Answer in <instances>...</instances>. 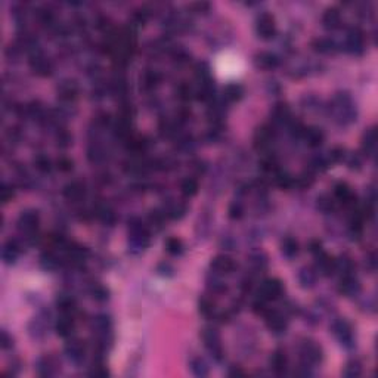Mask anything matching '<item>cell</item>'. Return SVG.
<instances>
[{
	"instance_id": "7402d4cb",
	"label": "cell",
	"mask_w": 378,
	"mask_h": 378,
	"mask_svg": "<svg viewBox=\"0 0 378 378\" xmlns=\"http://www.w3.org/2000/svg\"><path fill=\"white\" fill-rule=\"evenodd\" d=\"M86 194V188L80 181H73V182L67 183L62 189V195L65 196L68 201H80Z\"/></svg>"
},
{
	"instance_id": "6125c7cd",
	"label": "cell",
	"mask_w": 378,
	"mask_h": 378,
	"mask_svg": "<svg viewBox=\"0 0 378 378\" xmlns=\"http://www.w3.org/2000/svg\"><path fill=\"white\" fill-rule=\"evenodd\" d=\"M157 270L160 272V275H163V276H171L173 275V268L170 265H166V263H161Z\"/></svg>"
},
{
	"instance_id": "7a4b0ae2",
	"label": "cell",
	"mask_w": 378,
	"mask_h": 378,
	"mask_svg": "<svg viewBox=\"0 0 378 378\" xmlns=\"http://www.w3.org/2000/svg\"><path fill=\"white\" fill-rule=\"evenodd\" d=\"M149 245V231L139 217L129 219V251L132 254L144 253Z\"/></svg>"
},
{
	"instance_id": "8992f818",
	"label": "cell",
	"mask_w": 378,
	"mask_h": 378,
	"mask_svg": "<svg viewBox=\"0 0 378 378\" xmlns=\"http://www.w3.org/2000/svg\"><path fill=\"white\" fill-rule=\"evenodd\" d=\"M38 223H40V214L34 208H27L24 211H21V214L18 216V220H16L18 229L25 235H33L38 228Z\"/></svg>"
},
{
	"instance_id": "7c38bea8",
	"label": "cell",
	"mask_w": 378,
	"mask_h": 378,
	"mask_svg": "<svg viewBox=\"0 0 378 378\" xmlns=\"http://www.w3.org/2000/svg\"><path fill=\"white\" fill-rule=\"evenodd\" d=\"M65 354L73 364H82L86 356V347L82 340L78 339H71L70 342L65 344Z\"/></svg>"
},
{
	"instance_id": "e0dca14e",
	"label": "cell",
	"mask_w": 378,
	"mask_h": 378,
	"mask_svg": "<svg viewBox=\"0 0 378 378\" xmlns=\"http://www.w3.org/2000/svg\"><path fill=\"white\" fill-rule=\"evenodd\" d=\"M56 92H58V98L61 99L62 102H73L78 96L80 89L74 80H64L59 83Z\"/></svg>"
},
{
	"instance_id": "6da1fadb",
	"label": "cell",
	"mask_w": 378,
	"mask_h": 378,
	"mask_svg": "<svg viewBox=\"0 0 378 378\" xmlns=\"http://www.w3.org/2000/svg\"><path fill=\"white\" fill-rule=\"evenodd\" d=\"M331 111H332L334 120L342 126H347L353 123L357 117L353 99L347 92L335 93V96L332 98V104H331Z\"/></svg>"
},
{
	"instance_id": "5bb4252c",
	"label": "cell",
	"mask_w": 378,
	"mask_h": 378,
	"mask_svg": "<svg viewBox=\"0 0 378 378\" xmlns=\"http://www.w3.org/2000/svg\"><path fill=\"white\" fill-rule=\"evenodd\" d=\"M58 362L53 356L45 354L36 362V371L40 377H53L58 372Z\"/></svg>"
},
{
	"instance_id": "d590c367",
	"label": "cell",
	"mask_w": 378,
	"mask_h": 378,
	"mask_svg": "<svg viewBox=\"0 0 378 378\" xmlns=\"http://www.w3.org/2000/svg\"><path fill=\"white\" fill-rule=\"evenodd\" d=\"M56 306L62 313H71L75 307V300L68 294H59L56 297Z\"/></svg>"
},
{
	"instance_id": "ac0fdd59",
	"label": "cell",
	"mask_w": 378,
	"mask_h": 378,
	"mask_svg": "<svg viewBox=\"0 0 378 378\" xmlns=\"http://www.w3.org/2000/svg\"><path fill=\"white\" fill-rule=\"evenodd\" d=\"M315 260H316V272L324 275V276H331L335 273V258L334 257L328 256L325 251H321L319 254H316Z\"/></svg>"
},
{
	"instance_id": "bcb514c9",
	"label": "cell",
	"mask_w": 378,
	"mask_h": 378,
	"mask_svg": "<svg viewBox=\"0 0 378 378\" xmlns=\"http://www.w3.org/2000/svg\"><path fill=\"white\" fill-rule=\"evenodd\" d=\"M170 219H181L185 216V213H186V207L181 204V203H174V204H171L170 207H167V210L164 211Z\"/></svg>"
},
{
	"instance_id": "f35d334b",
	"label": "cell",
	"mask_w": 378,
	"mask_h": 378,
	"mask_svg": "<svg viewBox=\"0 0 378 378\" xmlns=\"http://www.w3.org/2000/svg\"><path fill=\"white\" fill-rule=\"evenodd\" d=\"M181 192L183 195L191 198V196L196 195L198 192V182L194 177H186L181 182Z\"/></svg>"
},
{
	"instance_id": "74e56055",
	"label": "cell",
	"mask_w": 378,
	"mask_h": 378,
	"mask_svg": "<svg viewBox=\"0 0 378 378\" xmlns=\"http://www.w3.org/2000/svg\"><path fill=\"white\" fill-rule=\"evenodd\" d=\"M40 266L42 269H45V270H55V269L59 268V258L55 256L53 253H43L42 256H40Z\"/></svg>"
},
{
	"instance_id": "484cf974",
	"label": "cell",
	"mask_w": 378,
	"mask_h": 378,
	"mask_svg": "<svg viewBox=\"0 0 378 378\" xmlns=\"http://www.w3.org/2000/svg\"><path fill=\"white\" fill-rule=\"evenodd\" d=\"M256 65L262 70H275L280 67V58L272 52H262L256 56Z\"/></svg>"
},
{
	"instance_id": "91938a15",
	"label": "cell",
	"mask_w": 378,
	"mask_h": 378,
	"mask_svg": "<svg viewBox=\"0 0 378 378\" xmlns=\"http://www.w3.org/2000/svg\"><path fill=\"white\" fill-rule=\"evenodd\" d=\"M365 265L366 268L369 269L371 272L375 270V268H377V257H375V253H371V254L368 256V258L365 260Z\"/></svg>"
},
{
	"instance_id": "f1b7e54d",
	"label": "cell",
	"mask_w": 378,
	"mask_h": 378,
	"mask_svg": "<svg viewBox=\"0 0 378 378\" xmlns=\"http://www.w3.org/2000/svg\"><path fill=\"white\" fill-rule=\"evenodd\" d=\"M312 48H313L315 52H317V53H324V55L334 53V52H337V49H339L337 43H335L332 38H328V37H322V38L313 40Z\"/></svg>"
},
{
	"instance_id": "e7e4bbea",
	"label": "cell",
	"mask_w": 378,
	"mask_h": 378,
	"mask_svg": "<svg viewBox=\"0 0 378 378\" xmlns=\"http://www.w3.org/2000/svg\"><path fill=\"white\" fill-rule=\"evenodd\" d=\"M228 375H229V377H244L245 372L243 371V369L236 368V366H231V369H229Z\"/></svg>"
},
{
	"instance_id": "ab89813d",
	"label": "cell",
	"mask_w": 378,
	"mask_h": 378,
	"mask_svg": "<svg viewBox=\"0 0 378 378\" xmlns=\"http://www.w3.org/2000/svg\"><path fill=\"white\" fill-rule=\"evenodd\" d=\"M198 310L203 316L206 317H211L216 312V307H214V303L211 302V299L208 297H201L198 300Z\"/></svg>"
},
{
	"instance_id": "30bf717a",
	"label": "cell",
	"mask_w": 378,
	"mask_h": 378,
	"mask_svg": "<svg viewBox=\"0 0 378 378\" xmlns=\"http://www.w3.org/2000/svg\"><path fill=\"white\" fill-rule=\"evenodd\" d=\"M266 317V325L270 332H273L275 335H281L284 334L287 328H288V321L284 313H281L278 310H270L265 315Z\"/></svg>"
},
{
	"instance_id": "816d5d0a",
	"label": "cell",
	"mask_w": 378,
	"mask_h": 378,
	"mask_svg": "<svg viewBox=\"0 0 378 378\" xmlns=\"http://www.w3.org/2000/svg\"><path fill=\"white\" fill-rule=\"evenodd\" d=\"M176 95H177V98L182 99V101H189L191 96H192V89H191V86L189 85H182L177 86V89H176Z\"/></svg>"
},
{
	"instance_id": "d6986e66",
	"label": "cell",
	"mask_w": 378,
	"mask_h": 378,
	"mask_svg": "<svg viewBox=\"0 0 378 378\" xmlns=\"http://www.w3.org/2000/svg\"><path fill=\"white\" fill-rule=\"evenodd\" d=\"M269 365L272 368V371L276 374V375H284L285 371H287V366H288V357H287V353L285 350L282 349H276L270 359H269Z\"/></svg>"
},
{
	"instance_id": "f6af8a7d",
	"label": "cell",
	"mask_w": 378,
	"mask_h": 378,
	"mask_svg": "<svg viewBox=\"0 0 378 378\" xmlns=\"http://www.w3.org/2000/svg\"><path fill=\"white\" fill-rule=\"evenodd\" d=\"M98 217L101 219L102 223H105V225H114V222H115V213H114V210L108 206H104V207L98 208Z\"/></svg>"
},
{
	"instance_id": "4dcf8cb0",
	"label": "cell",
	"mask_w": 378,
	"mask_h": 378,
	"mask_svg": "<svg viewBox=\"0 0 378 378\" xmlns=\"http://www.w3.org/2000/svg\"><path fill=\"white\" fill-rule=\"evenodd\" d=\"M299 251H300L299 243L294 238H291V236H287V238H284L281 241V253H282V256L285 257V258L291 260L294 257L299 256Z\"/></svg>"
},
{
	"instance_id": "83f0119b",
	"label": "cell",
	"mask_w": 378,
	"mask_h": 378,
	"mask_svg": "<svg viewBox=\"0 0 378 378\" xmlns=\"http://www.w3.org/2000/svg\"><path fill=\"white\" fill-rule=\"evenodd\" d=\"M322 23L328 30H337L342 25V13L337 8H329L322 15Z\"/></svg>"
},
{
	"instance_id": "f5cc1de1",
	"label": "cell",
	"mask_w": 378,
	"mask_h": 378,
	"mask_svg": "<svg viewBox=\"0 0 378 378\" xmlns=\"http://www.w3.org/2000/svg\"><path fill=\"white\" fill-rule=\"evenodd\" d=\"M0 346L3 350H8L13 346L12 335H9V332L6 329H2V332H0Z\"/></svg>"
},
{
	"instance_id": "836d02e7",
	"label": "cell",
	"mask_w": 378,
	"mask_h": 378,
	"mask_svg": "<svg viewBox=\"0 0 378 378\" xmlns=\"http://www.w3.org/2000/svg\"><path fill=\"white\" fill-rule=\"evenodd\" d=\"M164 248H166V251L170 256H181V254H183V251H185V245H183L182 240H179L176 236L167 238L166 243H164Z\"/></svg>"
},
{
	"instance_id": "d4e9b609",
	"label": "cell",
	"mask_w": 378,
	"mask_h": 378,
	"mask_svg": "<svg viewBox=\"0 0 378 378\" xmlns=\"http://www.w3.org/2000/svg\"><path fill=\"white\" fill-rule=\"evenodd\" d=\"M302 137L305 139L307 147L317 148L324 144L325 134H324V132L321 129H317V127H307V129H305Z\"/></svg>"
},
{
	"instance_id": "44dd1931",
	"label": "cell",
	"mask_w": 378,
	"mask_h": 378,
	"mask_svg": "<svg viewBox=\"0 0 378 378\" xmlns=\"http://www.w3.org/2000/svg\"><path fill=\"white\" fill-rule=\"evenodd\" d=\"M74 329H75V324H74L73 317L70 316V313H62V316L58 317L55 324L56 334L62 339H70L73 335Z\"/></svg>"
},
{
	"instance_id": "680465c9",
	"label": "cell",
	"mask_w": 378,
	"mask_h": 378,
	"mask_svg": "<svg viewBox=\"0 0 378 378\" xmlns=\"http://www.w3.org/2000/svg\"><path fill=\"white\" fill-rule=\"evenodd\" d=\"M309 251H310L313 256H316V254H319L321 251H324V250H322V244H321L317 240H312V241L309 243Z\"/></svg>"
},
{
	"instance_id": "7dc6e473",
	"label": "cell",
	"mask_w": 378,
	"mask_h": 378,
	"mask_svg": "<svg viewBox=\"0 0 378 378\" xmlns=\"http://www.w3.org/2000/svg\"><path fill=\"white\" fill-rule=\"evenodd\" d=\"M34 167L40 173H49L52 170V163H50V160L46 155L40 154V155H37L36 158H34Z\"/></svg>"
},
{
	"instance_id": "9f6ffc18",
	"label": "cell",
	"mask_w": 378,
	"mask_h": 378,
	"mask_svg": "<svg viewBox=\"0 0 378 378\" xmlns=\"http://www.w3.org/2000/svg\"><path fill=\"white\" fill-rule=\"evenodd\" d=\"M276 182L280 185L281 188H290L291 185L294 183L293 177L291 176H288V174H284V173H281L276 176Z\"/></svg>"
},
{
	"instance_id": "94428289",
	"label": "cell",
	"mask_w": 378,
	"mask_h": 378,
	"mask_svg": "<svg viewBox=\"0 0 378 378\" xmlns=\"http://www.w3.org/2000/svg\"><path fill=\"white\" fill-rule=\"evenodd\" d=\"M191 8L198 13H206L210 9V3H206V2H203V3H192Z\"/></svg>"
},
{
	"instance_id": "52a82bcc",
	"label": "cell",
	"mask_w": 378,
	"mask_h": 378,
	"mask_svg": "<svg viewBox=\"0 0 378 378\" xmlns=\"http://www.w3.org/2000/svg\"><path fill=\"white\" fill-rule=\"evenodd\" d=\"M300 357L302 362L309 364V365H316L324 359V350L317 343L312 340H306L300 346Z\"/></svg>"
},
{
	"instance_id": "9c48e42d",
	"label": "cell",
	"mask_w": 378,
	"mask_h": 378,
	"mask_svg": "<svg viewBox=\"0 0 378 378\" xmlns=\"http://www.w3.org/2000/svg\"><path fill=\"white\" fill-rule=\"evenodd\" d=\"M256 33L257 36L263 40H269L276 34V24H275V18L272 13L263 12L258 15L256 21Z\"/></svg>"
},
{
	"instance_id": "4316f807",
	"label": "cell",
	"mask_w": 378,
	"mask_h": 378,
	"mask_svg": "<svg viewBox=\"0 0 378 378\" xmlns=\"http://www.w3.org/2000/svg\"><path fill=\"white\" fill-rule=\"evenodd\" d=\"M362 148L366 155L372 157L377 151V130L375 127H369L364 133V139H362Z\"/></svg>"
},
{
	"instance_id": "11a10c76",
	"label": "cell",
	"mask_w": 378,
	"mask_h": 378,
	"mask_svg": "<svg viewBox=\"0 0 378 378\" xmlns=\"http://www.w3.org/2000/svg\"><path fill=\"white\" fill-rule=\"evenodd\" d=\"M56 166H58V170L64 171V173L73 170V161L70 158H65V157H62V158L58 160Z\"/></svg>"
},
{
	"instance_id": "8d00e7d4",
	"label": "cell",
	"mask_w": 378,
	"mask_h": 378,
	"mask_svg": "<svg viewBox=\"0 0 378 378\" xmlns=\"http://www.w3.org/2000/svg\"><path fill=\"white\" fill-rule=\"evenodd\" d=\"M361 374H362V364H361V361H357V359L349 361V362L346 364V366H344V369H343V377L356 378L361 377Z\"/></svg>"
},
{
	"instance_id": "be15d7a7",
	"label": "cell",
	"mask_w": 378,
	"mask_h": 378,
	"mask_svg": "<svg viewBox=\"0 0 378 378\" xmlns=\"http://www.w3.org/2000/svg\"><path fill=\"white\" fill-rule=\"evenodd\" d=\"M70 141H71V137H70V134L67 133V132H62L58 136V145H61V147H68L70 145Z\"/></svg>"
},
{
	"instance_id": "db71d44e",
	"label": "cell",
	"mask_w": 378,
	"mask_h": 378,
	"mask_svg": "<svg viewBox=\"0 0 378 378\" xmlns=\"http://www.w3.org/2000/svg\"><path fill=\"white\" fill-rule=\"evenodd\" d=\"M90 377H107L110 375V371L104 365H95L92 368V371L89 372Z\"/></svg>"
},
{
	"instance_id": "277c9868",
	"label": "cell",
	"mask_w": 378,
	"mask_h": 378,
	"mask_svg": "<svg viewBox=\"0 0 378 378\" xmlns=\"http://www.w3.org/2000/svg\"><path fill=\"white\" fill-rule=\"evenodd\" d=\"M331 331L335 335V339L340 342L344 349H353L354 347V332L353 327L344 319L339 317L331 324Z\"/></svg>"
},
{
	"instance_id": "2e32d148",
	"label": "cell",
	"mask_w": 378,
	"mask_h": 378,
	"mask_svg": "<svg viewBox=\"0 0 378 378\" xmlns=\"http://www.w3.org/2000/svg\"><path fill=\"white\" fill-rule=\"evenodd\" d=\"M362 287H361V282L357 281V278L354 275H346L340 278L339 282V291L346 295V297H354L361 293Z\"/></svg>"
},
{
	"instance_id": "6f0895ef",
	"label": "cell",
	"mask_w": 378,
	"mask_h": 378,
	"mask_svg": "<svg viewBox=\"0 0 378 378\" xmlns=\"http://www.w3.org/2000/svg\"><path fill=\"white\" fill-rule=\"evenodd\" d=\"M133 18L137 24H145L148 21V18H149V12H148L147 9H139L137 12H134Z\"/></svg>"
},
{
	"instance_id": "7bdbcfd3",
	"label": "cell",
	"mask_w": 378,
	"mask_h": 378,
	"mask_svg": "<svg viewBox=\"0 0 378 378\" xmlns=\"http://www.w3.org/2000/svg\"><path fill=\"white\" fill-rule=\"evenodd\" d=\"M207 287L213 294H222L226 291V284L220 280L219 275H216V273H213V276L207 281Z\"/></svg>"
},
{
	"instance_id": "8fae6325",
	"label": "cell",
	"mask_w": 378,
	"mask_h": 378,
	"mask_svg": "<svg viewBox=\"0 0 378 378\" xmlns=\"http://www.w3.org/2000/svg\"><path fill=\"white\" fill-rule=\"evenodd\" d=\"M30 67H31L33 73L40 75V77H48V75L52 74V70H53V67H52L49 59L42 52H37V50H34L31 53Z\"/></svg>"
},
{
	"instance_id": "3957f363",
	"label": "cell",
	"mask_w": 378,
	"mask_h": 378,
	"mask_svg": "<svg viewBox=\"0 0 378 378\" xmlns=\"http://www.w3.org/2000/svg\"><path fill=\"white\" fill-rule=\"evenodd\" d=\"M201 339L204 342V346L208 350L210 356L216 361L222 362L225 354H223V347H222V339H220L219 331L213 327H207L201 331Z\"/></svg>"
},
{
	"instance_id": "e575fe53",
	"label": "cell",
	"mask_w": 378,
	"mask_h": 378,
	"mask_svg": "<svg viewBox=\"0 0 378 378\" xmlns=\"http://www.w3.org/2000/svg\"><path fill=\"white\" fill-rule=\"evenodd\" d=\"M90 295H92V299L93 300H96L99 303H104V302H107L108 299H110V290L105 287V285H102V284H92V287H90Z\"/></svg>"
},
{
	"instance_id": "b9f144b4",
	"label": "cell",
	"mask_w": 378,
	"mask_h": 378,
	"mask_svg": "<svg viewBox=\"0 0 378 378\" xmlns=\"http://www.w3.org/2000/svg\"><path fill=\"white\" fill-rule=\"evenodd\" d=\"M250 263L256 270H265L268 268V256L262 251H256L250 256Z\"/></svg>"
},
{
	"instance_id": "9a60e30c",
	"label": "cell",
	"mask_w": 378,
	"mask_h": 378,
	"mask_svg": "<svg viewBox=\"0 0 378 378\" xmlns=\"http://www.w3.org/2000/svg\"><path fill=\"white\" fill-rule=\"evenodd\" d=\"M210 268L213 270V273H216L219 276L220 275H228V273H232L235 270V262L226 254H219L214 258H211Z\"/></svg>"
},
{
	"instance_id": "cb8c5ba5",
	"label": "cell",
	"mask_w": 378,
	"mask_h": 378,
	"mask_svg": "<svg viewBox=\"0 0 378 378\" xmlns=\"http://www.w3.org/2000/svg\"><path fill=\"white\" fill-rule=\"evenodd\" d=\"M334 198L339 200L344 206H353L354 204L353 192H352L350 186L344 182H339L334 186Z\"/></svg>"
},
{
	"instance_id": "ffe728a7",
	"label": "cell",
	"mask_w": 378,
	"mask_h": 378,
	"mask_svg": "<svg viewBox=\"0 0 378 378\" xmlns=\"http://www.w3.org/2000/svg\"><path fill=\"white\" fill-rule=\"evenodd\" d=\"M273 127H270L268 124H265V126H260L258 129L256 130V133H254V147L257 149H265V148H268L270 144H272V141H273Z\"/></svg>"
},
{
	"instance_id": "681fc988",
	"label": "cell",
	"mask_w": 378,
	"mask_h": 378,
	"mask_svg": "<svg viewBox=\"0 0 378 378\" xmlns=\"http://www.w3.org/2000/svg\"><path fill=\"white\" fill-rule=\"evenodd\" d=\"M228 214H229V217L232 220L241 219L244 216V204L241 201H233L231 206H229Z\"/></svg>"
},
{
	"instance_id": "603a6c76",
	"label": "cell",
	"mask_w": 378,
	"mask_h": 378,
	"mask_svg": "<svg viewBox=\"0 0 378 378\" xmlns=\"http://www.w3.org/2000/svg\"><path fill=\"white\" fill-rule=\"evenodd\" d=\"M270 118H272V123H273V124H287V123L291 122V111H290L287 104L280 102V104H276V105L272 108Z\"/></svg>"
},
{
	"instance_id": "d6a6232c",
	"label": "cell",
	"mask_w": 378,
	"mask_h": 378,
	"mask_svg": "<svg viewBox=\"0 0 378 378\" xmlns=\"http://www.w3.org/2000/svg\"><path fill=\"white\" fill-rule=\"evenodd\" d=\"M244 95V87L238 83H231L223 89V98L226 99L228 102H235V101H240Z\"/></svg>"
},
{
	"instance_id": "ba28073f",
	"label": "cell",
	"mask_w": 378,
	"mask_h": 378,
	"mask_svg": "<svg viewBox=\"0 0 378 378\" xmlns=\"http://www.w3.org/2000/svg\"><path fill=\"white\" fill-rule=\"evenodd\" d=\"M282 294H284V284L280 280H276V278H269V280H265L260 284L258 297L266 300V302L278 300Z\"/></svg>"
},
{
	"instance_id": "c3c4849f",
	"label": "cell",
	"mask_w": 378,
	"mask_h": 378,
	"mask_svg": "<svg viewBox=\"0 0 378 378\" xmlns=\"http://www.w3.org/2000/svg\"><path fill=\"white\" fill-rule=\"evenodd\" d=\"M13 196H15V189H13L12 185L2 183V186H0V200H2V203L8 204L9 201H12Z\"/></svg>"
},
{
	"instance_id": "4fadbf2b",
	"label": "cell",
	"mask_w": 378,
	"mask_h": 378,
	"mask_svg": "<svg viewBox=\"0 0 378 378\" xmlns=\"http://www.w3.org/2000/svg\"><path fill=\"white\" fill-rule=\"evenodd\" d=\"M23 253V245L18 240H8L2 248V260L6 265H13Z\"/></svg>"
},
{
	"instance_id": "f907efd6",
	"label": "cell",
	"mask_w": 378,
	"mask_h": 378,
	"mask_svg": "<svg viewBox=\"0 0 378 378\" xmlns=\"http://www.w3.org/2000/svg\"><path fill=\"white\" fill-rule=\"evenodd\" d=\"M317 208L322 213H331L334 210V200L329 195H321L317 198Z\"/></svg>"
},
{
	"instance_id": "ee69618b",
	"label": "cell",
	"mask_w": 378,
	"mask_h": 378,
	"mask_svg": "<svg viewBox=\"0 0 378 378\" xmlns=\"http://www.w3.org/2000/svg\"><path fill=\"white\" fill-rule=\"evenodd\" d=\"M28 329H30V335L33 339H40L46 332V327H45V324L40 319H33L30 322V325H28Z\"/></svg>"
},
{
	"instance_id": "60d3db41",
	"label": "cell",
	"mask_w": 378,
	"mask_h": 378,
	"mask_svg": "<svg viewBox=\"0 0 378 378\" xmlns=\"http://www.w3.org/2000/svg\"><path fill=\"white\" fill-rule=\"evenodd\" d=\"M141 80H142V85H144L145 89H152L161 82V75L155 70H148L147 73L142 75Z\"/></svg>"
},
{
	"instance_id": "f546056e",
	"label": "cell",
	"mask_w": 378,
	"mask_h": 378,
	"mask_svg": "<svg viewBox=\"0 0 378 378\" xmlns=\"http://www.w3.org/2000/svg\"><path fill=\"white\" fill-rule=\"evenodd\" d=\"M317 272L315 268H302L299 272V282L303 288H312L316 285Z\"/></svg>"
},
{
	"instance_id": "1f68e13d",
	"label": "cell",
	"mask_w": 378,
	"mask_h": 378,
	"mask_svg": "<svg viewBox=\"0 0 378 378\" xmlns=\"http://www.w3.org/2000/svg\"><path fill=\"white\" fill-rule=\"evenodd\" d=\"M189 366H191V371L192 374L198 378H204L207 377L210 374V368H208L207 362L203 359V357H192L191 362H189Z\"/></svg>"
},
{
	"instance_id": "5b68a950",
	"label": "cell",
	"mask_w": 378,
	"mask_h": 378,
	"mask_svg": "<svg viewBox=\"0 0 378 378\" xmlns=\"http://www.w3.org/2000/svg\"><path fill=\"white\" fill-rule=\"evenodd\" d=\"M344 49L347 53L361 56L365 52V34L361 28L354 27L350 28L346 34V42H344Z\"/></svg>"
}]
</instances>
